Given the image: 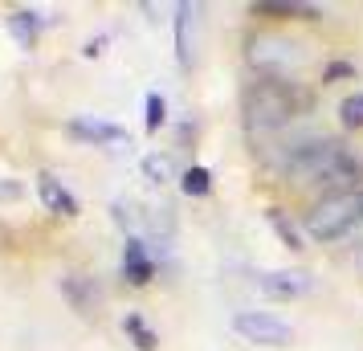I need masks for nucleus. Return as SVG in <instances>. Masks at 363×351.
Masks as SVG:
<instances>
[{
  "label": "nucleus",
  "mask_w": 363,
  "mask_h": 351,
  "mask_svg": "<svg viewBox=\"0 0 363 351\" xmlns=\"http://www.w3.org/2000/svg\"><path fill=\"white\" fill-rule=\"evenodd\" d=\"M21 192H25V188H21L17 180H9V176H4V180H0V201H17Z\"/></svg>",
  "instance_id": "21"
},
{
  "label": "nucleus",
  "mask_w": 363,
  "mask_h": 351,
  "mask_svg": "<svg viewBox=\"0 0 363 351\" xmlns=\"http://www.w3.org/2000/svg\"><path fill=\"white\" fill-rule=\"evenodd\" d=\"M69 135L82 139V143H94V147H111V143H127V131L106 123V118H94V115H78L69 118Z\"/></svg>",
  "instance_id": "8"
},
{
  "label": "nucleus",
  "mask_w": 363,
  "mask_h": 351,
  "mask_svg": "<svg viewBox=\"0 0 363 351\" xmlns=\"http://www.w3.org/2000/svg\"><path fill=\"white\" fill-rule=\"evenodd\" d=\"M196 4H176V62L192 66V21H196Z\"/></svg>",
  "instance_id": "13"
},
{
  "label": "nucleus",
  "mask_w": 363,
  "mask_h": 351,
  "mask_svg": "<svg viewBox=\"0 0 363 351\" xmlns=\"http://www.w3.org/2000/svg\"><path fill=\"white\" fill-rule=\"evenodd\" d=\"M123 278L131 286H147L155 278V257H151L147 241L135 233H127V241H123Z\"/></svg>",
  "instance_id": "7"
},
{
  "label": "nucleus",
  "mask_w": 363,
  "mask_h": 351,
  "mask_svg": "<svg viewBox=\"0 0 363 351\" xmlns=\"http://www.w3.org/2000/svg\"><path fill=\"white\" fill-rule=\"evenodd\" d=\"M37 196H41V204H45L50 213H57V217H78V196H74L53 172H41V176H37Z\"/></svg>",
  "instance_id": "10"
},
{
  "label": "nucleus",
  "mask_w": 363,
  "mask_h": 351,
  "mask_svg": "<svg viewBox=\"0 0 363 351\" xmlns=\"http://www.w3.org/2000/svg\"><path fill=\"white\" fill-rule=\"evenodd\" d=\"M57 290L66 294V302L78 311V315H90V311L102 302V290H99V282H94L90 274H62V278H57Z\"/></svg>",
  "instance_id": "9"
},
{
  "label": "nucleus",
  "mask_w": 363,
  "mask_h": 351,
  "mask_svg": "<svg viewBox=\"0 0 363 351\" xmlns=\"http://www.w3.org/2000/svg\"><path fill=\"white\" fill-rule=\"evenodd\" d=\"M111 213H115L118 229H135V225H139V213H135L131 201H115V204H111Z\"/></svg>",
  "instance_id": "20"
},
{
  "label": "nucleus",
  "mask_w": 363,
  "mask_h": 351,
  "mask_svg": "<svg viewBox=\"0 0 363 351\" xmlns=\"http://www.w3.org/2000/svg\"><path fill=\"white\" fill-rule=\"evenodd\" d=\"M143 176H147L151 184H167V180H176V164H172V155H164V151L143 155Z\"/></svg>",
  "instance_id": "14"
},
{
  "label": "nucleus",
  "mask_w": 363,
  "mask_h": 351,
  "mask_svg": "<svg viewBox=\"0 0 363 351\" xmlns=\"http://www.w3.org/2000/svg\"><path fill=\"white\" fill-rule=\"evenodd\" d=\"M143 106H147V115H143V123H147V131H160V127L167 123V102H164V94H155V90H151Z\"/></svg>",
  "instance_id": "19"
},
{
  "label": "nucleus",
  "mask_w": 363,
  "mask_h": 351,
  "mask_svg": "<svg viewBox=\"0 0 363 351\" xmlns=\"http://www.w3.org/2000/svg\"><path fill=\"white\" fill-rule=\"evenodd\" d=\"M249 66L257 74H269V78H286L290 69L302 66V45L290 41V37H278V33H257L249 37Z\"/></svg>",
  "instance_id": "4"
},
{
  "label": "nucleus",
  "mask_w": 363,
  "mask_h": 351,
  "mask_svg": "<svg viewBox=\"0 0 363 351\" xmlns=\"http://www.w3.org/2000/svg\"><path fill=\"white\" fill-rule=\"evenodd\" d=\"M339 118H343V127L363 131V90H355V94H347V99L339 102Z\"/></svg>",
  "instance_id": "18"
},
{
  "label": "nucleus",
  "mask_w": 363,
  "mask_h": 351,
  "mask_svg": "<svg viewBox=\"0 0 363 351\" xmlns=\"http://www.w3.org/2000/svg\"><path fill=\"white\" fill-rule=\"evenodd\" d=\"M359 225H363V188H347V192L335 188L323 201H314L311 213H306V233L323 245L355 233Z\"/></svg>",
  "instance_id": "2"
},
{
  "label": "nucleus",
  "mask_w": 363,
  "mask_h": 351,
  "mask_svg": "<svg viewBox=\"0 0 363 351\" xmlns=\"http://www.w3.org/2000/svg\"><path fill=\"white\" fill-rule=\"evenodd\" d=\"M102 45H106V37H94V41H86V57H99V53H102Z\"/></svg>",
  "instance_id": "23"
},
{
  "label": "nucleus",
  "mask_w": 363,
  "mask_h": 351,
  "mask_svg": "<svg viewBox=\"0 0 363 351\" xmlns=\"http://www.w3.org/2000/svg\"><path fill=\"white\" fill-rule=\"evenodd\" d=\"M311 90H302L298 82L290 78H253L245 86V94H241V106H245V118L249 127H257V131H274V127H286V123H294L298 115H306L311 111Z\"/></svg>",
  "instance_id": "1"
},
{
  "label": "nucleus",
  "mask_w": 363,
  "mask_h": 351,
  "mask_svg": "<svg viewBox=\"0 0 363 351\" xmlns=\"http://www.w3.org/2000/svg\"><path fill=\"white\" fill-rule=\"evenodd\" d=\"M253 17H274V21H290V17H302V21H318L323 9L318 4H302V0H257L249 4Z\"/></svg>",
  "instance_id": "11"
},
{
  "label": "nucleus",
  "mask_w": 363,
  "mask_h": 351,
  "mask_svg": "<svg viewBox=\"0 0 363 351\" xmlns=\"http://www.w3.org/2000/svg\"><path fill=\"white\" fill-rule=\"evenodd\" d=\"M233 331L245 343H257V347H286L294 339V327L286 318L269 315V311H237L233 315Z\"/></svg>",
  "instance_id": "5"
},
{
  "label": "nucleus",
  "mask_w": 363,
  "mask_h": 351,
  "mask_svg": "<svg viewBox=\"0 0 363 351\" xmlns=\"http://www.w3.org/2000/svg\"><path fill=\"white\" fill-rule=\"evenodd\" d=\"M265 221L274 225V233L281 237V245H286V250H302V233H298L294 221H286V213H281V208H269V213H265Z\"/></svg>",
  "instance_id": "15"
},
{
  "label": "nucleus",
  "mask_w": 363,
  "mask_h": 351,
  "mask_svg": "<svg viewBox=\"0 0 363 351\" xmlns=\"http://www.w3.org/2000/svg\"><path fill=\"white\" fill-rule=\"evenodd\" d=\"M123 331L135 339V347H139V351H155V343H160V339H155V331H151V327H147L139 315H127V318H123Z\"/></svg>",
  "instance_id": "17"
},
{
  "label": "nucleus",
  "mask_w": 363,
  "mask_h": 351,
  "mask_svg": "<svg viewBox=\"0 0 363 351\" xmlns=\"http://www.w3.org/2000/svg\"><path fill=\"white\" fill-rule=\"evenodd\" d=\"M180 188H184V196H208L213 192V172L208 167H188L180 176Z\"/></svg>",
  "instance_id": "16"
},
{
  "label": "nucleus",
  "mask_w": 363,
  "mask_h": 351,
  "mask_svg": "<svg viewBox=\"0 0 363 351\" xmlns=\"http://www.w3.org/2000/svg\"><path fill=\"white\" fill-rule=\"evenodd\" d=\"M343 74H355V66H347V62H335V66H327V74H323V78H343Z\"/></svg>",
  "instance_id": "22"
},
{
  "label": "nucleus",
  "mask_w": 363,
  "mask_h": 351,
  "mask_svg": "<svg viewBox=\"0 0 363 351\" xmlns=\"http://www.w3.org/2000/svg\"><path fill=\"white\" fill-rule=\"evenodd\" d=\"M257 286L269 299H302L314 290V278L306 269H265V274H257Z\"/></svg>",
  "instance_id": "6"
},
{
  "label": "nucleus",
  "mask_w": 363,
  "mask_h": 351,
  "mask_svg": "<svg viewBox=\"0 0 363 351\" xmlns=\"http://www.w3.org/2000/svg\"><path fill=\"white\" fill-rule=\"evenodd\" d=\"M343 143L327 139V135H306L294 147H286V176L294 184H327L330 172L343 160Z\"/></svg>",
  "instance_id": "3"
},
{
  "label": "nucleus",
  "mask_w": 363,
  "mask_h": 351,
  "mask_svg": "<svg viewBox=\"0 0 363 351\" xmlns=\"http://www.w3.org/2000/svg\"><path fill=\"white\" fill-rule=\"evenodd\" d=\"M41 29H45V17H41L37 9H13V13H9V33L17 37L21 50H33Z\"/></svg>",
  "instance_id": "12"
}]
</instances>
